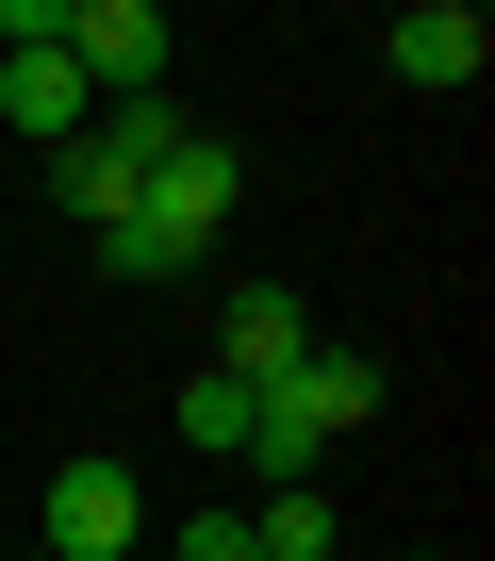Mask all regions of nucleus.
I'll use <instances>...</instances> for the list:
<instances>
[{
	"label": "nucleus",
	"instance_id": "nucleus-11",
	"mask_svg": "<svg viewBox=\"0 0 495 561\" xmlns=\"http://www.w3.org/2000/svg\"><path fill=\"white\" fill-rule=\"evenodd\" d=\"M34 561H50V545H34Z\"/></svg>",
	"mask_w": 495,
	"mask_h": 561
},
{
	"label": "nucleus",
	"instance_id": "nucleus-4",
	"mask_svg": "<svg viewBox=\"0 0 495 561\" xmlns=\"http://www.w3.org/2000/svg\"><path fill=\"white\" fill-rule=\"evenodd\" d=\"M331 331H314V298H298V280H231V298H215V380H248V397H265V380H298Z\"/></svg>",
	"mask_w": 495,
	"mask_h": 561
},
{
	"label": "nucleus",
	"instance_id": "nucleus-10",
	"mask_svg": "<svg viewBox=\"0 0 495 561\" xmlns=\"http://www.w3.org/2000/svg\"><path fill=\"white\" fill-rule=\"evenodd\" d=\"M165 561H248V512H198V528H182Z\"/></svg>",
	"mask_w": 495,
	"mask_h": 561
},
{
	"label": "nucleus",
	"instance_id": "nucleus-2",
	"mask_svg": "<svg viewBox=\"0 0 495 561\" xmlns=\"http://www.w3.org/2000/svg\"><path fill=\"white\" fill-rule=\"evenodd\" d=\"M380 413V364L364 347H314L298 380H265V397H248V462H265V495L281 479H331V446Z\"/></svg>",
	"mask_w": 495,
	"mask_h": 561
},
{
	"label": "nucleus",
	"instance_id": "nucleus-5",
	"mask_svg": "<svg viewBox=\"0 0 495 561\" xmlns=\"http://www.w3.org/2000/svg\"><path fill=\"white\" fill-rule=\"evenodd\" d=\"M67 67L100 100H165V18L149 0H67Z\"/></svg>",
	"mask_w": 495,
	"mask_h": 561
},
{
	"label": "nucleus",
	"instance_id": "nucleus-7",
	"mask_svg": "<svg viewBox=\"0 0 495 561\" xmlns=\"http://www.w3.org/2000/svg\"><path fill=\"white\" fill-rule=\"evenodd\" d=\"M83 116H100V83H83L67 50H0V133H34V149H83Z\"/></svg>",
	"mask_w": 495,
	"mask_h": 561
},
{
	"label": "nucleus",
	"instance_id": "nucleus-6",
	"mask_svg": "<svg viewBox=\"0 0 495 561\" xmlns=\"http://www.w3.org/2000/svg\"><path fill=\"white\" fill-rule=\"evenodd\" d=\"M380 67L446 100V83H479V67H495V18H479V0H413V18H380Z\"/></svg>",
	"mask_w": 495,
	"mask_h": 561
},
{
	"label": "nucleus",
	"instance_id": "nucleus-8",
	"mask_svg": "<svg viewBox=\"0 0 495 561\" xmlns=\"http://www.w3.org/2000/svg\"><path fill=\"white\" fill-rule=\"evenodd\" d=\"M248 561H331V479H281L248 512Z\"/></svg>",
	"mask_w": 495,
	"mask_h": 561
},
{
	"label": "nucleus",
	"instance_id": "nucleus-1",
	"mask_svg": "<svg viewBox=\"0 0 495 561\" xmlns=\"http://www.w3.org/2000/svg\"><path fill=\"white\" fill-rule=\"evenodd\" d=\"M231 198H248V165H231L215 133H165V149H149V182H133V215L100 231V264H116V280H182V264L231 231Z\"/></svg>",
	"mask_w": 495,
	"mask_h": 561
},
{
	"label": "nucleus",
	"instance_id": "nucleus-9",
	"mask_svg": "<svg viewBox=\"0 0 495 561\" xmlns=\"http://www.w3.org/2000/svg\"><path fill=\"white\" fill-rule=\"evenodd\" d=\"M182 446H215V462H248V380H215V364H198V380H182Z\"/></svg>",
	"mask_w": 495,
	"mask_h": 561
},
{
	"label": "nucleus",
	"instance_id": "nucleus-3",
	"mask_svg": "<svg viewBox=\"0 0 495 561\" xmlns=\"http://www.w3.org/2000/svg\"><path fill=\"white\" fill-rule=\"evenodd\" d=\"M50 561H149V479L133 462H100V446H67L50 462V528H34Z\"/></svg>",
	"mask_w": 495,
	"mask_h": 561
}]
</instances>
